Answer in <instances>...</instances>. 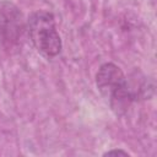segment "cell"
<instances>
[{
  "label": "cell",
  "instance_id": "6da1fadb",
  "mask_svg": "<svg viewBox=\"0 0 157 157\" xmlns=\"http://www.w3.org/2000/svg\"><path fill=\"white\" fill-rule=\"evenodd\" d=\"M96 85L110 109L117 114H124L134 99L128 78L121 69L113 63H104L96 74Z\"/></svg>",
  "mask_w": 157,
  "mask_h": 157
},
{
  "label": "cell",
  "instance_id": "7a4b0ae2",
  "mask_svg": "<svg viewBox=\"0 0 157 157\" xmlns=\"http://www.w3.org/2000/svg\"><path fill=\"white\" fill-rule=\"evenodd\" d=\"M26 26L33 45L43 56L54 58L61 52V38L50 12L43 10L33 12Z\"/></svg>",
  "mask_w": 157,
  "mask_h": 157
},
{
  "label": "cell",
  "instance_id": "3957f363",
  "mask_svg": "<svg viewBox=\"0 0 157 157\" xmlns=\"http://www.w3.org/2000/svg\"><path fill=\"white\" fill-rule=\"evenodd\" d=\"M20 9L10 1H0V39L4 44L13 45L18 43L26 29Z\"/></svg>",
  "mask_w": 157,
  "mask_h": 157
},
{
  "label": "cell",
  "instance_id": "277c9868",
  "mask_svg": "<svg viewBox=\"0 0 157 157\" xmlns=\"http://www.w3.org/2000/svg\"><path fill=\"white\" fill-rule=\"evenodd\" d=\"M103 156H129V153H128V151H124L121 148H114V150L104 152Z\"/></svg>",
  "mask_w": 157,
  "mask_h": 157
}]
</instances>
